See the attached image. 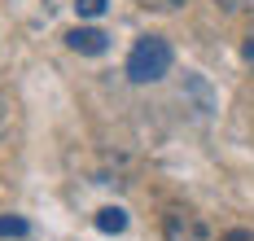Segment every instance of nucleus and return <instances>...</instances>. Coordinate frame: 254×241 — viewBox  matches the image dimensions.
Returning <instances> with one entry per match:
<instances>
[{
  "mask_svg": "<svg viewBox=\"0 0 254 241\" xmlns=\"http://www.w3.org/2000/svg\"><path fill=\"white\" fill-rule=\"evenodd\" d=\"M0 237H26V219H0Z\"/></svg>",
  "mask_w": 254,
  "mask_h": 241,
  "instance_id": "nucleus-6",
  "label": "nucleus"
},
{
  "mask_svg": "<svg viewBox=\"0 0 254 241\" xmlns=\"http://www.w3.org/2000/svg\"><path fill=\"white\" fill-rule=\"evenodd\" d=\"M167 70H171V44H167L162 35L136 40V49H131V57H127V75H131L136 83H158Z\"/></svg>",
  "mask_w": 254,
  "mask_h": 241,
  "instance_id": "nucleus-1",
  "label": "nucleus"
},
{
  "mask_svg": "<svg viewBox=\"0 0 254 241\" xmlns=\"http://www.w3.org/2000/svg\"><path fill=\"white\" fill-rule=\"evenodd\" d=\"M140 9H153V13H171V9H180L184 0H136Z\"/></svg>",
  "mask_w": 254,
  "mask_h": 241,
  "instance_id": "nucleus-7",
  "label": "nucleus"
},
{
  "mask_svg": "<svg viewBox=\"0 0 254 241\" xmlns=\"http://www.w3.org/2000/svg\"><path fill=\"white\" fill-rule=\"evenodd\" d=\"M219 241H254V228H228Z\"/></svg>",
  "mask_w": 254,
  "mask_h": 241,
  "instance_id": "nucleus-10",
  "label": "nucleus"
},
{
  "mask_svg": "<svg viewBox=\"0 0 254 241\" xmlns=\"http://www.w3.org/2000/svg\"><path fill=\"white\" fill-rule=\"evenodd\" d=\"M241 57H246V66L254 70V27L246 31V40H241Z\"/></svg>",
  "mask_w": 254,
  "mask_h": 241,
  "instance_id": "nucleus-9",
  "label": "nucleus"
},
{
  "mask_svg": "<svg viewBox=\"0 0 254 241\" xmlns=\"http://www.w3.org/2000/svg\"><path fill=\"white\" fill-rule=\"evenodd\" d=\"M224 13H254V0H215Z\"/></svg>",
  "mask_w": 254,
  "mask_h": 241,
  "instance_id": "nucleus-8",
  "label": "nucleus"
},
{
  "mask_svg": "<svg viewBox=\"0 0 254 241\" xmlns=\"http://www.w3.org/2000/svg\"><path fill=\"white\" fill-rule=\"evenodd\" d=\"M75 9H79V18H101L105 0H75Z\"/></svg>",
  "mask_w": 254,
  "mask_h": 241,
  "instance_id": "nucleus-5",
  "label": "nucleus"
},
{
  "mask_svg": "<svg viewBox=\"0 0 254 241\" xmlns=\"http://www.w3.org/2000/svg\"><path fill=\"white\" fill-rule=\"evenodd\" d=\"M162 233H167V241H210L206 224L193 211H171L162 219Z\"/></svg>",
  "mask_w": 254,
  "mask_h": 241,
  "instance_id": "nucleus-2",
  "label": "nucleus"
},
{
  "mask_svg": "<svg viewBox=\"0 0 254 241\" xmlns=\"http://www.w3.org/2000/svg\"><path fill=\"white\" fill-rule=\"evenodd\" d=\"M66 44H70L75 53H88V57L105 53V35H101L97 27H75L70 35H66Z\"/></svg>",
  "mask_w": 254,
  "mask_h": 241,
  "instance_id": "nucleus-3",
  "label": "nucleus"
},
{
  "mask_svg": "<svg viewBox=\"0 0 254 241\" xmlns=\"http://www.w3.org/2000/svg\"><path fill=\"white\" fill-rule=\"evenodd\" d=\"M97 228H101V233H123L127 215L119 211V206H105V211H97Z\"/></svg>",
  "mask_w": 254,
  "mask_h": 241,
  "instance_id": "nucleus-4",
  "label": "nucleus"
}]
</instances>
